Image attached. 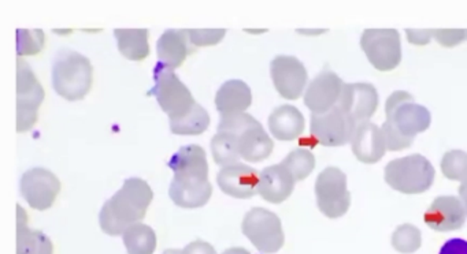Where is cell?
Wrapping results in <instances>:
<instances>
[{
    "mask_svg": "<svg viewBox=\"0 0 467 254\" xmlns=\"http://www.w3.org/2000/svg\"><path fill=\"white\" fill-rule=\"evenodd\" d=\"M168 166L174 172L169 188L171 201L187 209L204 207L213 194L206 150L195 144L180 147L168 161Z\"/></svg>",
    "mask_w": 467,
    "mask_h": 254,
    "instance_id": "cell-1",
    "label": "cell"
},
{
    "mask_svg": "<svg viewBox=\"0 0 467 254\" xmlns=\"http://www.w3.org/2000/svg\"><path fill=\"white\" fill-rule=\"evenodd\" d=\"M152 198L154 193L146 180L128 178L122 188L103 205L99 213L100 229L111 237L124 234L146 218Z\"/></svg>",
    "mask_w": 467,
    "mask_h": 254,
    "instance_id": "cell-2",
    "label": "cell"
},
{
    "mask_svg": "<svg viewBox=\"0 0 467 254\" xmlns=\"http://www.w3.org/2000/svg\"><path fill=\"white\" fill-rule=\"evenodd\" d=\"M385 119L382 133L389 150H403L414 142L417 134L428 130L431 117L428 108L417 104L410 93L396 90L385 104Z\"/></svg>",
    "mask_w": 467,
    "mask_h": 254,
    "instance_id": "cell-3",
    "label": "cell"
},
{
    "mask_svg": "<svg viewBox=\"0 0 467 254\" xmlns=\"http://www.w3.org/2000/svg\"><path fill=\"white\" fill-rule=\"evenodd\" d=\"M92 73L88 57L73 49H59L53 62L54 90L67 101L81 100L91 90Z\"/></svg>",
    "mask_w": 467,
    "mask_h": 254,
    "instance_id": "cell-4",
    "label": "cell"
},
{
    "mask_svg": "<svg viewBox=\"0 0 467 254\" xmlns=\"http://www.w3.org/2000/svg\"><path fill=\"white\" fill-rule=\"evenodd\" d=\"M217 130L232 131L237 137L240 157L244 160L253 161V163L265 160L275 149V142L265 131L264 126L245 112L221 115Z\"/></svg>",
    "mask_w": 467,
    "mask_h": 254,
    "instance_id": "cell-5",
    "label": "cell"
},
{
    "mask_svg": "<svg viewBox=\"0 0 467 254\" xmlns=\"http://www.w3.org/2000/svg\"><path fill=\"white\" fill-rule=\"evenodd\" d=\"M385 180L400 193L420 194L433 185L434 168L428 158L415 153L389 161L385 167Z\"/></svg>",
    "mask_w": 467,
    "mask_h": 254,
    "instance_id": "cell-6",
    "label": "cell"
},
{
    "mask_svg": "<svg viewBox=\"0 0 467 254\" xmlns=\"http://www.w3.org/2000/svg\"><path fill=\"white\" fill-rule=\"evenodd\" d=\"M154 87L151 95L157 97L158 104L166 112L169 120H179L190 114L198 103L187 85L174 74V70L163 67L157 63L154 67Z\"/></svg>",
    "mask_w": 467,
    "mask_h": 254,
    "instance_id": "cell-7",
    "label": "cell"
},
{
    "mask_svg": "<svg viewBox=\"0 0 467 254\" xmlns=\"http://www.w3.org/2000/svg\"><path fill=\"white\" fill-rule=\"evenodd\" d=\"M243 234L264 254H275L285 242L280 218L265 208H253L245 213Z\"/></svg>",
    "mask_w": 467,
    "mask_h": 254,
    "instance_id": "cell-8",
    "label": "cell"
},
{
    "mask_svg": "<svg viewBox=\"0 0 467 254\" xmlns=\"http://www.w3.org/2000/svg\"><path fill=\"white\" fill-rule=\"evenodd\" d=\"M45 89L35 76L31 66L23 59H17V131L31 130L37 122L39 107L45 100Z\"/></svg>",
    "mask_w": 467,
    "mask_h": 254,
    "instance_id": "cell-9",
    "label": "cell"
},
{
    "mask_svg": "<svg viewBox=\"0 0 467 254\" xmlns=\"http://www.w3.org/2000/svg\"><path fill=\"white\" fill-rule=\"evenodd\" d=\"M317 204L319 210L330 218L346 215L351 204V194L347 188V175L337 167H327L317 178Z\"/></svg>",
    "mask_w": 467,
    "mask_h": 254,
    "instance_id": "cell-10",
    "label": "cell"
},
{
    "mask_svg": "<svg viewBox=\"0 0 467 254\" xmlns=\"http://www.w3.org/2000/svg\"><path fill=\"white\" fill-rule=\"evenodd\" d=\"M360 46L368 62L379 71L398 67L401 60L400 36L395 29H368L360 38Z\"/></svg>",
    "mask_w": 467,
    "mask_h": 254,
    "instance_id": "cell-11",
    "label": "cell"
},
{
    "mask_svg": "<svg viewBox=\"0 0 467 254\" xmlns=\"http://www.w3.org/2000/svg\"><path fill=\"white\" fill-rule=\"evenodd\" d=\"M355 128L357 123L338 104L325 114H311V136L324 147H343L351 142Z\"/></svg>",
    "mask_w": 467,
    "mask_h": 254,
    "instance_id": "cell-12",
    "label": "cell"
},
{
    "mask_svg": "<svg viewBox=\"0 0 467 254\" xmlns=\"http://www.w3.org/2000/svg\"><path fill=\"white\" fill-rule=\"evenodd\" d=\"M20 191L29 207L47 210L61 191V182L50 169L34 167L21 177Z\"/></svg>",
    "mask_w": 467,
    "mask_h": 254,
    "instance_id": "cell-13",
    "label": "cell"
},
{
    "mask_svg": "<svg viewBox=\"0 0 467 254\" xmlns=\"http://www.w3.org/2000/svg\"><path fill=\"white\" fill-rule=\"evenodd\" d=\"M273 84L277 92L288 100H296L307 85V70L297 57L280 55L270 65Z\"/></svg>",
    "mask_w": 467,
    "mask_h": 254,
    "instance_id": "cell-14",
    "label": "cell"
},
{
    "mask_svg": "<svg viewBox=\"0 0 467 254\" xmlns=\"http://www.w3.org/2000/svg\"><path fill=\"white\" fill-rule=\"evenodd\" d=\"M344 84L337 74L325 67L308 85L305 104L311 114H325L337 106Z\"/></svg>",
    "mask_w": 467,
    "mask_h": 254,
    "instance_id": "cell-15",
    "label": "cell"
},
{
    "mask_svg": "<svg viewBox=\"0 0 467 254\" xmlns=\"http://www.w3.org/2000/svg\"><path fill=\"white\" fill-rule=\"evenodd\" d=\"M338 106L358 126L368 122L379 108V93L371 84H347L344 85Z\"/></svg>",
    "mask_w": 467,
    "mask_h": 254,
    "instance_id": "cell-16",
    "label": "cell"
},
{
    "mask_svg": "<svg viewBox=\"0 0 467 254\" xmlns=\"http://www.w3.org/2000/svg\"><path fill=\"white\" fill-rule=\"evenodd\" d=\"M259 172L247 164L236 163L223 167L217 175L221 190L234 198H251L258 193Z\"/></svg>",
    "mask_w": 467,
    "mask_h": 254,
    "instance_id": "cell-17",
    "label": "cell"
},
{
    "mask_svg": "<svg viewBox=\"0 0 467 254\" xmlns=\"http://www.w3.org/2000/svg\"><path fill=\"white\" fill-rule=\"evenodd\" d=\"M466 209L461 199L453 196H440L425 212V223L434 231H453L463 227Z\"/></svg>",
    "mask_w": 467,
    "mask_h": 254,
    "instance_id": "cell-18",
    "label": "cell"
},
{
    "mask_svg": "<svg viewBox=\"0 0 467 254\" xmlns=\"http://www.w3.org/2000/svg\"><path fill=\"white\" fill-rule=\"evenodd\" d=\"M351 147L355 157L366 164L381 160L388 149L382 128L371 122H363L357 126Z\"/></svg>",
    "mask_w": 467,
    "mask_h": 254,
    "instance_id": "cell-19",
    "label": "cell"
},
{
    "mask_svg": "<svg viewBox=\"0 0 467 254\" xmlns=\"http://www.w3.org/2000/svg\"><path fill=\"white\" fill-rule=\"evenodd\" d=\"M295 178L283 166V163L266 167L259 175L258 193L265 201L272 204H281L294 191Z\"/></svg>",
    "mask_w": 467,
    "mask_h": 254,
    "instance_id": "cell-20",
    "label": "cell"
},
{
    "mask_svg": "<svg viewBox=\"0 0 467 254\" xmlns=\"http://www.w3.org/2000/svg\"><path fill=\"white\" fill-rule=\"evenodd\" d=\"M188 30L169 29L161 36L157 43L158 63L163 67H180L193 51Z\"/></svg>",
    "mask_w": 467,
    "mask_h": 254,
    "instance_id": "cell-21",
    "label": "cell"
},
{
    "mask_svg": "<svg viewBox=\"0 0 467 254\" xmlns=\"http://www.w3.org/2000/svg\"><path fill=\"white\" fill-rule=\"evenodd\" d=\"M253 103V92L242 79L223 82L215 95V107L221 115L242 114Z\"/></svg>",
    "mask_w": 467,
    "mask_h": 254,
    "instance_id": "cell-22",
    "label": "cell"
},
{
    "mask_svg": "<svg viewBox=\"0 0 467 254\" xmlns=\"http://www.w3.org/2000/svg\"><path fill=\"white\" fill-rule=\"evenodd\" d=\"M270 133L280 141L299 138L305 131V117L294 106H281L269 117Z\"/></svg>",
    "mask_w": 467,
    "mask_h": 254,
    "instance_id": "cell-23",
    "label": "cell"
},
{
    "mask_svg": "<svg viewBox=\"0 0 467 254\" xmlns=\"http://www.w3.org/2000/svg\"><path fill=\"white\" fill-rule=\"evenodd\" d=\"M50 238L39 229L28 227V216L24 208L17 205V254H53Z\"/></svg>",
    "mask_w": 467,
    "mask_h": 254,
    "instance_id": "cell-24",
    "label": "cell"
},
{
    "mask_svg": "<svg viewBox=\"0 0 467 254\" xmlns=\"http://www.w3.org/2000/svg\"><path fill=\"white\" fill-rule=\"evenodd\" d=\"M119 49L127 59L140 62L150 55L149 30L116 29L114 30Z\"/></svg>",
    "mask_w": 467,
    "mask_h": 254,
    "instance_id": "cell-25",
    "label": "cell"
},
{
    "mask_svg": "<svg viewBox=\"0 0 467 254\" xmlns=\"http://www.w3.org/2000/svg\"><path fill=\"white\" fill-rule=\"evenodd\" d=\"M128 254H154L157 249V234L147 224L138 223L122 234Z\"/></svg>",
    "mask_w": 467,
    "mask_h": 254,
    "instance_id": "cell-26",
    "label": "cell"
},
{
    "mask_svg": "<svg viewBox=\"0 0 467 254\" xmlns=\"http://www.w3.org/2000/svg\"><path fill=\"white\" fill-rule=\"evenodd\" d=\"M212 153L215 163L220 166L236 164L240 158L237 137L232 131L217 130V134L212 139Z\"/></svg>",
    "mask_w": 467,
    "mask_h": 254,
    "instance_id": "cell-27",
    "label": "cell"
},
{
    "mask_svg": "<svg viewBox=\"0 0 467 254\" xmlns=\"http://www.w3.org/2000/svg\"><path fill=\"white\" fill-rule=\"evenodd\" d=\"M210 126V115L201 104L195 107L190 114L179 120H171V133L177 136H199L203 134Z\"/></svg>",
    "mask_w": 467,
    "mask_h": 254,
    "instance_id": "cell-28",
    "label": "cell"
},
{
    "mask_svg": "<svg viewBox=\"0 0 467 254\" xmlns=\"http://www.w3.org/2000/svg\"><path fill=\"white\" fill-rule=\"evenodd\" d=\"M283 166L291 172L296 182L306 179L316 167V157L307 149H295L284 158Z\"/></svg>",
    "mask_w": 467,
    "mask_h": 254,
    "instance_id": "cell-29",
    "label": "cell"
},
{
    "mask_svg": "<svg viewBox=\"0 0 467 254\" xmlns=\"http://www.w3.org/2000/svg\"><path fill=\"white\" fill-rule=\"evenodd\" d=\"M420 243H422V235L412 224H403L393 232L392 246L399 253H415L420 248Z\"/></svg>",
    "mask_w": 467,
    "mask_h": 254,
    "instance_id": "cell-30",
    "label": "cell"
},
{
    "mask_svg": "<svg viewBox=\"0 0 467 254\" xmlns=\"http://www.w3.org/2000/svg\"><path fill=\"white\" fill-rule=\"evenodd\" d=\"M441 171L450 180L464 182L467 179V153L450 150L441 158Z\"/></svg>",
    "mask_w": 467,
    "mask_h": 254,
    "instance_id": "cell-31",
    "label": "cell"
},
{
    "mask_svg": "<svg viewBox=\"0 0 467 254\" xmlns=\"http://www.w3.org/2000/svg\"><path fill=\"white\" fill-rule=\"evenodd\" d=\"M45 33L43 30H17V54L18 56H28L42 51L45 46Z\"/></svg>",
    "mask_w": 467,
    "mask_h": 254,
    "instance_id": "cell-32",
    "label": "cell"
},
{
    "mask_svg": "<svg viewBox=\"0 0 467 254\" xmlns=\"http://www.w3.org/2000/svg\"><path fill=\"white\" fill-rule=\"evenodd\" d=\"M226 29H188L193 46H217L225 37Z\"/></svg>",
    "mask_w": 467,
    "mask_h": 254,
    "instance_id": "cell-33",
    "label": "cell"
},
{
    "mask_svg": "<svg viewBox=\"0 0 467 254\" xmlns=\"http://www.w3.org/2000/svg\"><path fill=\"white\" fill-rule=\"evenodd\" d=\"M431 37L436 38L441 46H453L467 40L466 29H433Z\"/></svg>",
    "mask_w": 467,
    "mask_h": 254,
    "instance_id": "cell-34",
    "label": "cell"
},
{
    "mask_svg": "<svg viewBox=\"0 0 467 254\" xmlns=\"http://www.w3.org/2000/svg\"><path fill=\"white\" fill-rule=\"evenodd\" d=\"M439 254H467V240L461 238L447 240L440 249Z\"/></svg>",
    "mask_w": 467,
    "mask_h": 254,
    "instance_id": "cell-35",
    "label": "cell"
},
{
    "mask_svg": "<svg viewBox=\"0 0 467 254\" xmlns=\"http://www.w3.org/2000/svg\"><path fill=\"white\" fill-rule=\"evenodd\" d=\"M182 254H217L215 249L209 242L198 239L191 242L182 249Z\"/></svg>",
    "mask_w": 467,
    "mask_h": 254,
    "instance_id": "cell-36",
    "label": "cell"
},
{
    "mask_svg": "<svg viewBox=\"0 0 467 254\" xmlns=\"http://www.w3.org/2000/svg\"><path fill=\"white\" fill-rule=\"evenodd\" d=\"M406 33L410 43L415 46H425L431 38V29H407Z\"/></svg>",
    "mask_w": 467,
    "mask_h": 254,
    "instance_id": "cell-37",
    "label": "cell"
},
{
    "mask_svg": "<svg viewBox=\"0 0 467 254\" xmlns=\"http://www.w3.org/2000/svg\"><path fill=\"white\" fill-rule=\"evenodd\" d=\"M459 196H461L462 204L467 213V179L462 182L461 188H459Z\"/></svg>",
    "mask_w": 467,
    "mask_h": 254,
    "instance_id": "cell-38",
    "label": "cell"
},
{
    "mask_svg": "<svg viewBox=\"0 0 467 254\" xmlns=\"http://www.w3.org/2000/svg\"><path fill=\"white\" fill-rule=\"evenodd\" d=\"M223 254H251L250 251L245 250L243 248H232L228 249V250L223 251Z\"/></svg>",
    "mask_w": 467,
    "mask_h": 254,
    "instance_id": "cell-39",
    "label": "cell"
},
{
    "mask_svg": "<svg viewBox=\"0 0 467 254\" xmlns=\"http://www.w3.org/2000/svg\"><path fill=\"white\" fill-rule=\"evenodd\" d=\"M163 254H182V250H179V249H168Z\"/></svg>",
    "mask_w": 467,
    "mask_h": 254,
    "instance_id": "cell-40",
    "label": "cell"
}]
</instances>
